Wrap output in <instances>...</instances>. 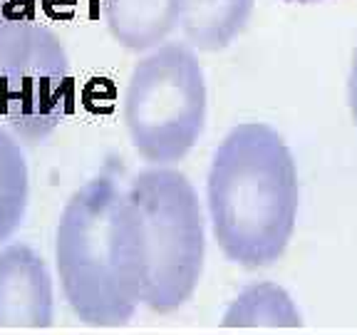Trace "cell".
Listing matches in <instances>:
<instances>
[{
	"instance_id": "cell-7",
	"label": "cell",
	"mask_w": 357,
	"mask_h": 335,
	"mask_svg": "<svg viewBox=\"0 0 357 335\" xmlns=\"http://www.w3.org/2000/svg\"><path fill=\"white\" fill-rule=\"evenodd\" d=\"M102 13L114 43L146 52L178 28L181 0H102Z\"/></svg>"
},
{
	"instance_id": "cell-4",
	"label": "cell",
	"mask_w": 357,
	"mask_h": 335,
	"mask_svg": "<svg viewBox=\"0 0 357 335\" xmlns=\"http://www.w3.org/2000/svg\"><path fill=\"white\" fill-rule=\"evenodd\" d=\"M206 80L189 43L156 45L132 67L122 117L134 151L149 164L184 159L206 124Z\"/></svg>"
},
{
	"instance_id": "cell-1",
	"label": "cell",
	"mask_w": 357,
	"mask_h": 335,
	"mask_svg": "<svg viewBox=\"0 0 357 335\" xmlns=\"http://www.w3.org/2000/svg\"><path fill=\"white\" fill-rule=\"evenodd\" d=\"M62 296L92 328H119L142 306L146 278L139 211L109 177L84 181L62 207L55 229Z\"/></svg>"
},
{
	"instance_id": "cell-6",
	"label": "cell",
	"mask_w": 357,
	"mask_h": 335,
	"mask_svg": "<svg viewBox=\"0 0 357 335\" xmlns=\"http://www.w3.org/2000/svg\"><path fill=\"white\" fill-rule=\"evenodd\" d=\"M55 320V288L50 268L28 244L0 251V328L45 330Z\"/></svg>"
},
{
	"instance_id": "cell-5",
	"label": "cell",
	"mask_w": 357,
	"mask_h": 335,
	"mask_svg": "<svg viewBox=\"0 0 357 335\" xmlns=\"http://www.w3.org/2000/svg\"><path fill=\"white\" fill-rule=\"evenodd\" d=\"M127 194L139 211L146 278L142 306L154 313L181 308L199 285L206 258V231L191 181L176 169H142Z\"/></svg>"
},
{
	"instance_id": "cell-12",
	"label": "cell",
	"mask_w": 357,
	"mask_h": 335,
	"mask_svg": "<svg viewBox=\"0 0 357 335\" xmlns=\"http://www.w3.org/2000/svg\"><path fill=\"white\" fill-rule=\"evenodd\" d=\"M285 3H298V6H310V3H320V0H285Z\"/></svg>"
},
{
	"instance_id": "cell-2",
	"label": "cell",
	"mask_w": 357,
	"mask_h": 335,
	"mask_svg": "<svg viewBox=\"0 0 357 335\" xmlns=\"http://www.w3.org/2000/svg\"><path fill=\"white\" fill-rule=\"evenodd\" d=\"M298 169L271 124H236L213 151L206 181L208 216L218 248L243 268L275 263L298 218Z\"/></svg>"
},
{
	"instance_id": "cell-10",
	"label": "cell",
	"mask_w": 357,
	"mask_h": 335,
	"mask_svg": "<svg viewBox=\"0 0 357 335\" xmlns=\"http://www.w3.org/2000/svg\"><path fill=\"white\" fill-rule=\"evenodd\" d=\"M30 199V172L17 137L0 124V244L20 229Z\"/></svg>"
},
{
	"instance_id": "cell-11",
	"label": "cell",
	"mask_w": 357,
	"mask_h": 335,
	"mask_svg": "<svg viewBox=\"0 0 357 335\" xmlns=\"http://www.w3.org/2000/svg\"><path fill=\"white\" fill-rule=\"evenodd\" d=\"M347 97H350V114L357 129V47H355V55H352L350 80H347Z\"/></svg>"
},
{
	"instance_id": "cell-8",
	"label": "cell",
	"mask_w": 357,
	"mask_h": 335,
	"mask_svg": "<svg viewBox=\"0 0 357 335\" xmlns=\"http://www.w3.org/2000/svg\"><path fill=\"white\" fill-rule=\"evenodd\" d=\"M253 6L256 0H181L178 28L191 47L218 52L243 33Z\"/></svg>"
},
{
	"instance_id": "cell-9",
	"label": "cell",
	"mask_w": 357,
	"mask_h": 335,
	"mask_svg": "<svg viewBox=\"0 0 357 335\" xmlns=\"http://www.w3.org/2000/svg\"><path fill=\"white\" fill-rule=\"evenodd\" d=\"M301 311L275 283L243 288L223 315V328H298Z\"/></svg>"
},
{
	"instance_id": "cell-3",
	"label": "cell",
	"mask_w": 357,
	"mask_h": 335,
	"mask_svg": "<svg viewBox=\"0 0 357 335\" xmlns=\"http://www.w3.org/2000/svg\"><path fill=\"white\" fill-rule=\"evenodd\" d=\"M73 110V67L38 0H0V122L17 140H47Z\"/></svg>"
}]
</instances>
